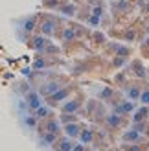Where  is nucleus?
Listing matches in <instances>:
<instances>
[{
	"label": "nucleus",
	"mask_w": 149,
	"mask_h": 151,
	"mask_svg": "<svg viewBox=\"0 0 149 151\" xmlns=\"http://www.w3.org/2000/svg\"><path fill=\"white\" fill-rule=\"evenodd\" d=\"M70 90H72V87H63V88H59V90H55L54 94H50L48 96V103L50 105H55V103H61L66 96L70 94Z\"/></svg>",
	"instance_id": "nucleus-1"
},
{
	"label": "nucleus",
	"mask_w": 149,
	"mask_h": 151,
	"mask_svg": "<svg viewBox=\"0 0 149 151\" xmlns=\"http://www.w3.org/2000/svg\"><path fill=\"white\" fill-rule=\"evenodd\" d=\"M55 29H57V22H55L54 19H44V20H42V24H41V33H42L44 37L54 35Z\"/></svg>",
	"instance_id": "nucleus-2"
},
{
	"label": "nucleus",
	"mask_w": 149,
	"mask_h": 151,
	"mask_svg": "<svg viewBox=\"0 0 149 151\" xmlns=\"http://www.w3.org/2000/svg\"><path fill=\"white\" fill-rule=\"evenodd\" d=\"M64 133H66V137H68V138H76V137H79V133H81V127H79L76 122L64 124Z\"/></svg>",
	"instance_id": "nucleus-3"
},
{
	"label": "nucleus",
	"mask_w": 149,
	"mask_h": 151,
	"mask_svg": "<svg viewBox=\"0 0 149 151\" xmlns=\"http://www.w3.org/2000/svg\"><path fill=\"white\" fill-rule=\"evenodd\" d=\"M46 44H48V41H46V37H44V35H35L33 39H32V46H33L37 52H44Z\"/></svg>",
	"instance_id": "nucleus-4"
},
{
	"label": "nucleus",
	"mask_w": 149,
	"mask_h": 151,
	"mask_svg": "<svg viewBox=\"0 0 149 151\" xmlns=\"http://www.w3.org/2000/svg\"><path fill=\"white\" fill-rule=\"evenodd\" d=\"M26 100H28L29 109H33V111H35L37 107H41V105H42V100H41V96L37 94V92H28Z\"/></svg>",
	"instance_id": "nucleus-5"
},
{
	"label": "nucleus",
	"mask_w": 149,
	"mask_h": 151,
	"mask_svg": "<svg viewBox=\"0 0 149 151\" xmlns=\"http://www.w3.org/2000/svg\"><path fill=\"white\" fill-rule=\"evenodd\" d=\"M105 122H107V125H109V127L116 129V127H120V125H122V116L118 114V112H116V114H107Z\"/></svg>",
	"instance_id": "nucleus-6"
},
{
	"label": "nucleus",
	"mask_w": 149,
	"mask_h": 151,
	"mask_svg": "<svg viewBox=\"0 0 149 151\" xmlns=\"http://www.w3.org/2000/svg\"><path fill=\"white\" fill-rule=\"evenodd\" d=\"M59 85H61L59 81H52V83H46V85H44V87L41 88V92H42L44 96H50V94H54L55 90H59V88H61Z\"/></svg>",
	"instance_id": "nucleus-7"
},
{
	"label": "nucleus",
	"mask_w": 149,
	"mask_h": 151,
	"mask_svg": "<svg viewBox=\"0 0 149 151\" xmlns=\"http://www.w3.org/2000/svg\"><path fill=\"white\" fill-rule=\"evenodd\" d=\"M79 107H81V100H79V98H76V100H72V101H68V103L63 105V112H72V114H74Z\"/></svg>",
	"instance_id": "nucleus-8"
},
{
	"label": "nucleus",
	"mask_w": 149,
	"mask_h": 151,
	"mask_svg": "<svg viewBox=\"0 0 149 151\" xmlns=\"http://www.w3.org/2000/svg\"><path fill=\"white\" fill-rule=\"evenodd\" d=\"M74 147V142L66 137V138H61V140H57V146H55V149L57 151H70Z\"/></svg>",
	"instance_id": "nucleus-9"
},
{
	"label": "nucleus",
	"mask_w": 149,
	"mask_h": 151,
	"mask_svg": "<svg viewBox=\"0 0 149 151\" xmlns=\"http://www.w3.org/2000/svg\"><path fill=\"white\" fill-rule=\"evenodd\" d=\"M123 140L125 142H138V140H142V133H138L136 129H131L127 133H123Z\"/></svg>",
	"instance_id": "nucleus-10"
},
{
	"label": "nucleus",
	"mask_w": 149,
	"mask_h": 151,
	"mask_svg": "<svg viewBox=\"0 0 149 151\" xmlns=\"http://www.w3.org/2000/svg\"><path fill=\"white\" fill-rule=\"evenodd\" d=\"M133 109H135V103H133V101H122L116 107V112H118V114H123V112H131Z\"/></svg>",
	"instance_id": "nucleus-11"
},
{
	"label": "nucleus",
	"mask_w": 149,
	"mask_h": 151,
	"mask_svg": "<svg viewBox=\"0 0 149 151\" xmlns=\"http://www.w3.org/2000/svg\"><path fill=\"white\" fill-rule=\"evenodd\" d=\"M35 26H37V19L35 17H28V19H24V22H22L24 32H33Z\"/></svg>",
	"instance_id": "nucleus-12"
},
{
	"label": "nucleus",
	"mask_w": 149,
	"mask_h": 151,
	"mask_svg": "<svg viewBox=\"0 0 149 151\" xmlns=\"http://www.w3.org/2000/svg\"><path fill=\"white\" fill-rule=\"evenodd\" d=\"M147 114H149V109H147V105H144L142 109H138L136 112H135V122H144V120L147 118Z\"/></svg>",
	"instance_id": "nucleus-13"
},
{
	"label": "nucleus",
	"mask_w": 149,
	"mask_h": 151,
	"mask_svg": "<svg viewBox=\"0 0 149 151\" xmlns=\"http://www.w3.org/2000/svg\"><path fill=\"white\" fill-rule=\"evenodd\" d=\"M42 142H44L46 146H50V144H55V142H57V134H55V133H50V131H46V133L42 134Z\"/></svg>",
	"instance_id": "nucleus-14"
},
{
	"label": "nucleus",
	"mask_w": 149,
	"mask_h": 151,
	"mask_svg": "<svg viewBox=\"0 0 149 151\" xmlns=\"http://www.w3.org/2000/svg\"><path fill=\"white\" fill-rule=\"evenodd\" d=\"M76 11H77V7L74 6V4H66V6L61 7V13L66 15V17H74V15H76Z\"/></svg>",
	"instance_id": "nucleus-15"
},
{
	"label": "nucleus",
	"mask_w": 149,
	"mask_h": 151,
	"mask_svg": "<svg viewBox=\"0 0 149 151\" xmlns=\"http://www.w3.org/2000/svg\"><path fill=\"white\" fill-rule=\"evenodd\" d=\"M74 39H76V32H74V28H64L63 29V41L72 42Z\"/></svg>",
	"instance_id": "nucleus-16"
},
{
	"label": "nucleus",
	"mask_w": 149,
	"mask_h": 151,
	"mask_svg": "<svg viewBox=\"0 0 149 151\" xmlns=\"http://www.w3.org/2000/svg\"><path fill=\"white\" fill-rule=\"evenodd\" d=\"M46 131H50V133H59L61 131V125H59V122H54V120H48L46 122Z\"/></svg>",
	"instance_id": "nucleus-17"
},
{
	"label": "nucleus",
	"mask_w": 149,
	"mask_h": 151,
	"mask_svg": "<svg viewBox=\"0 0 149 151\" xmlns=\"http://www.w3.org/2000/svg\"><path fill=\"white\" fill-rule=\"evenodd\" d=\"M92 131H83V133H79V138H81V142H83V146L85 144H90L92 142Z\"/></svg>",
	"instance_id": "nucleus-18"
},
{
	"label": "nucleus",
	"mask_w": 149,
	"mask_h": 151,
	"mask_svg": "<svg viewBox=\"0 0 149 151\" xmlns=\"http://www.w3.org/2000/svg\"><path fill=\"white\" fill-rule=\"evenodd\" d=\"M138 100L142 101L144 105H149V88H144V90H140V96H138Z\"/></svg>",
	"instance_id": "nucleus-19"
},
{
	"label": "nucleus",
	"mask_w": 149,
	"mask_h": 151,
	"mask_svg": "<svg viewBox=\"0 0 149 151\" xmlns=\"http://www.w3.org/2000/svg\"><path fill=\"white\" fill-rule=\"evenodd\" d=\"M46 114H48V107H42V105H41V107L35 109V118H37V120H39V118H44Z\"/></svg>",
	"instance_id": "nucleus-20"
},
{
	"label": "nucleus",
	"mask_w": 149,
	"mask_h": 151,
	"mask_svg": "<svg viewBox=\"0 0 149 151\" xmlns=\"http://www.w3.org/2000/svg\"><path fill=\"white\" fill-rule=\"evenodd\" d=\"M127 96H129V100H138V96H140V88H138V87H131V88H129V92H127Z\"/></svg>",
	"instance_id": "nucleus-21"
},
{
	"label": "nucleus",
	"mask_w": 149,
	"mask_h": 151,
	"mask_svg": "<svg viewBox=\"0 0 149 151\" xmlns=\"http://www.w3.org/2000/svg\"><path fill=\"white\" fill-rule=\"evenodd\" d=\"M61 122L63 124H70V122H76V118H74L72 112H64V114L61 116Z\"/></svg>",
	"instance_id": "nucleus-22"
},
{
	"label": "nucleus",
	"mask_w": 149,
	"mask_h": 151,
	"mask_svg": "<svg viewBox=\"0 0 149 151\" xmlns=\"http://www.w3.org/2000/svg\"><path fill=\"white\" fill-rule=\"evenodd\" d=\"M125 151H140V149L135 147V144H131V146H125Z\"/></svg>",
	"instance_id": "nucleus-23"
},
{
	"label": "nucleus",
	"mask_w": 149,
	"mask_h": 151,
	"mask_svg": "<svg viewBox=\"0 0 149 151\" xmlns=\"http://www.w3.org/2000/svg\"><path fill=\"white\" fill-rule=\"evenodd\" d=\"M70 151H85V147L83 146H76V147H72Z\"/></svg>",
	"instance_id": "nucleus-24"
},
{
	"label": "nucleus",
	"mask_w": 149,
	"mask_h": 151,
	"mask_svg": "<svg viewBox=\"0 0 149 151\" xmlns=\"http://www.w3.org/2000/svg\"><path fill=\"white\" fill-rule=\"evenodd\" d=\"M145 13H147V15H149V4H147V7H145Z\"/></svg>",
	"instance_id": "nucleus-25"
}]
</instances>
